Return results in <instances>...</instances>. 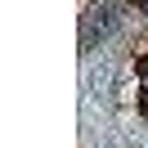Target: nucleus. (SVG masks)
<instances>
[{
  "label": "nucleus",
  "instance_id": "obj_2",
  "mask_svg": "<svg viewBox=\"0 0 148 148\" xmlns=\"http://www.w3.org/2000/svg\"><path fill=\"white\" fill-rule=\"evenodd\" d=\"M108 90H112V63H99V67H85V81H81V103H85V112L94 108V99H108Z\"/></svg>",
  "mask_w": 148,
  "mask_h": 148
},
{
  "label": "nucleus",
  "instance_id": "obj_1",
  "mask_svg": "<svg viewBox=\"0 0 148 148\" xmlns=\"http://www.w3.org/2000/svg\"><path fill=\"white\" fill-rule=\"evenodd\" d=\"M117 27H121V9L117 5H94V9H85V18H81V49L90 54V49L103 45Z\"/></svg>",
  "mask_w": 148,
  "mask_h": 148
},
{
  "label": "nucleus",
  "instance_id": "obj_3",
  "mask_svg": "<svg viewBox=\"0 0 148 148\" xmlns=\"http://www.w3.org/2000/svg\"><path fill=\"white\" fill-rule=\"evenodd\" d=\"M144 148H148V144H144Z\"/></svg>",
  "mask_w": 148,
  "mask_h": 148
}]
</instances>
